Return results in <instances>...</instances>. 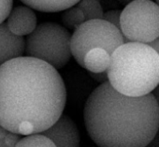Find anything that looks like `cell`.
Masks as SVG:
<instances>
[{"mask_svg":"<svg viewBox=\"0 0 159 147\" xmlns=\"http://www.w3.org/2000/svg\"><path fill=\"white\" fill-rule=\"evenodd\" d=\"M66 90L56 69L22 56L0 66V126L16 134L41 133L63 113Z\"/></svg>","mask_w":159,"mask_h":147,"instance_id":"obj_1","label":"cell"},{"mask_svg":"<svg viewBox=\"0 0 159 147\" xmlns=\"http://www.w3.org/2000/svg\"><path fill=\"white\" fill-rule=\"evenodd\" d=\"M84 118L89 137L99 147H144L157 134L158 103L153 93L124 96L107 81L91 92Z\"/></svg>","mask_w":159,"mask_h":147,"instance_id":"obj_2","label":"cell"},{"mask_svg":"<svg viewBox=\"0 0 159 147\" xmlns=\"http://www.w3.org/2000/svg\"><path fill=\"white\" fill-rule=\"evenodd\" d=\"M108 83L119 93L139 97L152 93L159 82V55L148 45L127 42L111 55Z\"/></svg>","mask_w":159,"mask_h":147,"instance_id":"obj_3","label":"cell"},{"mask_svg":"<svg viewBox=\"0 0 159 147\" xmlns=\"http://www.w3.org/2000/svg\"><path fill=\"white\" fill-rule=\"evenodd\" d=\"M71 34L58 23L43 22L38 25L25 41L27 57L44 61L54 69H61L69 62Z\"/></svg>","mask_w":159,"mask_h":147,"instance_id":"obj_4","label":"cell"},{"mask_svg":"<svg viewBox=\"0 0 159 147\" xmlns=\"http://www.w3.org/2000/svg\"><path fill=\"white\" fill-rule=\"evenodd\" d=\"M123 44L120 31L102 19L89 20L74 30L70 38V51L78 65L84 67L85 54L92 49L102 48L108 54Z\"/></svg>","mask_w":159,"mask_h":147,"instance_id":"obj_5","label":"cell"},{"mask_svg":"<svg viewBox=\"0 0 159 147\" xmlns=\"http://www.w3.org/2000/svg\"><path fill=\"white\" fill-rule=\"evenodd\" d=\"M120 33L125 43L148 44L159 36V7L149 0H135L121 11Z\"/></svg>","mask_w":159,"mask_h":147,"instance_id":"obj_6","label":"cell"},{"mask_svg":"<svg viewBox=\"0 0 159 147\" xmlns=\"http://www.w3.org/2000/svg\"><path fill=\"white\" fill-rule=\"evenodd\" d=\"M41 133L52 140L56 147L80 146V133L78 126L66 114H61L53 125Z\"/></svg>","mask_w":159,"mask_h":147,"instance_id":"obj_7","label":"cell"},{"mask_svg":"<svg viewBox=\"0 0 159 147\" xmlns=\"http://www.w3.org/2000/svg\"><path fill=\"white\" fill-rule=\"evenodd\" d=\"M6 25L11 33L17 36L30 35L37 27L36 15L25 5L16 6L6 19Z\"/></svg>","mask_w":159,"mask_h":147,"instance_id":"obj_8","label":"cell"},{"mask_svg":"<svg viewBox=\"0 0 159 147\" xmlns=\"http://www.w3.org/2000/svg\"><path fill=\"white\" fill-rule=\"evenodd\" d=\"M24 53V38L11 33L6 22L0 24V66L10 60L22 57Z\"/></svg>","mask_w":159,"mask_h":147,"instance_id":"obj_9","label":"cell"},{"mask_svg":"<svg viewBox=\"0 0 159 147\" xmlns=\"http://www.w3.org/2000/svg\"><path fill=\"white\" fill-rule=\"evenodd\" d=\"M111 55L102 48H95L88 52L84 59V68L89 72L99 73L107 71Z\"/></svg>","mask_w":159,"mask_h":147,"instance_id":"obj_10","label":"cell"},{"mask_svg":"<svg viewBox=\"0 0 159 147\" xmlns=\"http://www.w3.org/2000/svg\"><path fill=\"white\" fill-rule=\"evenodd\" d=\"M79 1H22L30 9L42 12H59L78 4Z\"/></svg>","mask_w":159,"mask_h":147,"instance_id":"obj_11","label":"cell"},{"mask_svg":"<svg viewBox=\"0 0 159 147\" xmlns=\"http://www.w3.org/2000/svg\"><path fill=\"white\" fill-rule=\"evenodd\" d=\"M76 6L81 10L84 16L85 22L89 20L102 19L103 10L99 1L96 0H84L79 1Z\"/></svg>","mask_w":159,"mask_h":147,"instance_id":"obj_12","label":"cell"},{"mask_svg":"<svg viewBox=\"0 0 159 147\" xmlns=\"http://www.w3.org/2000/svg\"><path fill=\"white\" fill-rule=\"evenodd\" d=\"M61 20L66 29L72 30H76L85 22L84 13L76 5L66 10Z\"/></svg>","mask_w":159,"mask_h":147,"instance_id":"obj_13","label":"cell"},{"mask_svg":"<svg viewBox=\"0 0 159 147\" xmlns=\"http://www.w3.org/2000/svg\"><path fill=\"white\" fill-rule=\"evenodd\" d=\"M15 147H56L52 140L41 133H34L22 138Z\"/></svg>","mask_w":159,"mask_h":147,"instance_id":"obj_14","label":"cell"},{"mask_svg":"<svg viewBox=\"0 0 159 147\" xmlns=\"http://www.w3.org/2000/svg\"><path fill=\"white\" fill-rule=\"evenodd\" d=\"M120 15H121V11H120V10L107 11V12L103 13L102 20L110 23L111 25L115 26L116 29H118L120 31Z\"/></svg>","mask_w":159,"mask_h":147,"instance_id":"obj_15","label":"cell"},{"mask_svg":"<svg viewBox=\"0 0 159 147\" xmlns=\"http://www.w3.org/2000/svg\"><path fill=\"white\" fill-rule=\"evenodd\" d=\"M13 7V1H0V24L7 19Z\"/></svg>","mask_w":159,"mask_h":147,"instance_id":"obj_16","label":"cell"},{"mask_svg":"<svg viewBox=\"0 0 159 147\" xmlns=\"http://www.w3.org/2000/svg\"><path fill=\"white\" fill-rule=\"evenodd\" d=\"M22 139V137L20 134H16L14 132H11L9 131L7 135L4 138V142L10 147H15L16 145L18 143L19 140Z\"/></svg>","mask_w":159,"mask_h":147,"instance_id":"obj_17","label":"cell"},{"mask_svg":"<svg viewBox=\"0 0 159 147\" xmlns=\"http://www.w3.org/2000/svg\"><path fill=\"white\" fill-rule=\"evenodd\" d=\"M89 74L90 77H92L94 80H96L98 83H106L108 81V78H107V71H103V72H99V73H93V72H89Z\"/></svg>","mask_w":159,"mask_h":147,"instance_id":"obj_18","label":"cell"},{"mask_svg":"<svg viewBox=\"0 0 159 147\" xmlns=\"http://www.w3.org/2000/svg\"><path fill=\"white\" fill-rule=\"evenodd\" d=\"M149 47H151V48L156 51L157 53H158V51H159V41H158V38L157 39H156L154 41H152V42H150L147 44Z\"/></svg>","mask_w":159,"mask_h":147,"instance_id":"obj_19","label":"cell"},{"mask_svg":"<svg viewBox=\"0 0 159 147\" xmlns=\"http://www.w3.org/2000/svg\"><path fill=\"white\" fill-rule=\"evenodd\" d=\"M144 147H158V142H157V136L156 135L154 139Z\"/></svg>","mask_w":159,"mask_h":147,"instance_id":"obj_20","label":"cell"},{"mask_svg":"<svg viewBox=\"0 0 159 147\" xmlns=\"http://www.w3.org/2000/svg\"><path fill=\"white\" fill-rule=\"evenodd\" d=\"M0 147H10V146H8L7 145L5 144V142H4V139H1V138H0Z\"/></svg>","mask_w":159,"mask_h":147,"instance_id":"obj_21","label":"cell"}]
</instances>
